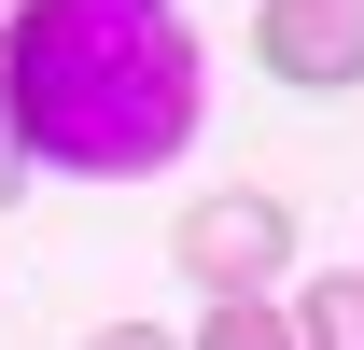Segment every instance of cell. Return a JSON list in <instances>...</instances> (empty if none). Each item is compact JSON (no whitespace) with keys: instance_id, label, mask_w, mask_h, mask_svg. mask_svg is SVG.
Here are the masks:
<instances>
[{"instance_id":"52a82bcc","label":"cell","mask_w":364,"mask_h":350,"mask_svg":"<svg viewBox=\"0 0 364 350\" xmlns=\"http://www.w3.org/2000/svg\"><path fill=\"white\" fill-rule=\"evenodd\" d=\"M0 211H14V112H0Z\"/></svg>"},{"instance_id":"3957f363","label":"cell","mask_w":364,"mask_h":350,"mask_svg":"<svg viewBox=\"0 0 364 350\" xmlns=\"http://www.w3.org/2000/svg\"><path fill=\"white\" fill-rule=\"evenodd\" d=\"M252 56H267V85H309V98L364 85V0H267Z\"/></svg>"},{"instance_id":"7a4b0ae2","label":"cell","mask_w":364,"mask_h":350,"mask_svg":"<svg viewBox=\"0 0 364 350\" xmlns=\"http://www.w3.org/2000/svg\"><path fill=\"white\" fill-rule=\"evenodd\" d=\"M168 253H182L196 295H267L280 266H294V211H280V196H196Z\"/></svg>"},{"instance_id":"277c9868","label":"cell","mask_w":364,"mask_h":350,"mask_svg":"<svg viewBox=\"0 0 364 350\" xmlns=\"http://www.w3.org/2000/svg\"><path fill=\"white\" fill-rule=\"evenodd\" d=\"M294 350H364V280L350 266H322L309 295H294Z\"/></svg>"},{"instance_id":"5b68a950","label":"cell","mask_w":364,"mask_h":350,"mask_svg":"<svg viewBox=\"0 0 364 350\" xmlns=\"http://www.w3.org/2000/svg\"><path fill=\"white\" fill-rule=\"evenodd\" d=\"M182 350H294V308H267V295H210V322Z\"/></svg>"},{"instance_id":"ba28073f","label":"cell","mask_w":364,"mask_h":350,"mask_svg":"<svg viewBox=\"0 0 364 350\" xmlns=\"http://www.w3.org/2000/svg\"><path fill=\"white\" fill-rule=\"evenodd\" d=\"M14 14H28V0H14Z\"/></svg>"},{"instance_id":"8992f818","label":"cell","mask_w":364,"mask_h":350,"mask_svg":"<svg viewBox=\"0 0 364 350\" xmlns=\"http://www.w3.org/2000/svg\"><path fill=\"white\" fill-rule=\"evenodd\" d=\"M85 350H182V336H154V322H98Z\"/></svg>"},{"instance_id":"6da1fadb","label":"cell","mask_w":364,"mask_h":350,"mask_svg":"<svg viewBox=\"0 0 364 350\" xmlns=\"http://www.w3.org/2000/svg\"><path fill=\"white\" fill-rule=\"evenodd\" d=\"M0 112H14V154H56V169H168L196 140V28L168 0H28L0 28Z\"/></svg>"}]
</instances>
